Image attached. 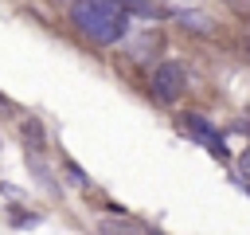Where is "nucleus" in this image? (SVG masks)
<instances>
[{
  "label": "nucleus",
  "instance_id": "obj_1",
  "mask_svg": "<svg viewBox=\"0 0 250 235\" xmlns=\"http://www.w3.org/2000/svg\"><path fill=\"white\" fill-rule=\"evenodd\" d=\"M70 16L94 43H117L125 35V24H129L125 0H74Z\"/></svg>",
  "mask_w": 250,
  "mask_h": 235
},
{
  "label": "nucleus",
  "instance_id": "obj_2",
  "mask_svg": "<svg viewBox=\"0 0 250 235\" xmlns=\"http://www.w3.org/2000/svg\"><path fill=\"white\" fill-rule=\"evenodd\" d=\"M184 86H188V70L184 63H160L152 70V94L160 102H180L184 98Z\"/></svg>",
  "mask_w": 250,
  "mask_h": 235
},
{
  "label": "nucleus",
  "instance_id": "obj_3",
  "mask_svg": "<svg viewBox=\"0 0 250 235\" xmlns=\"http://www.w3.org/2000/svg\"><path fill=\"white\" fill-rule=\"evenodd\" d=\"M184 125L195 133V141H199V145H207L219 161H227V145H223V137L215 133V125H211V121H203L199 114H188V118H184Z\"/></svg>",
  "mask_w": 250,
  "mask_h": 235
},
{
  "label": "nucleus",
  "instance_id": "obj_4",
  "mask_svg": "<svg viewBox=\"0 0 250 235\" xmlns=\"http://www.w3.org/2000/svg\"><path fill=\"white\" fill-rule=\"evenodd\" d=\"M98 227H102V235H141V227L129 223V219H121V215H105Z\"/></svg>",
  "mask_w": 250,
  "mask_h": 235
},
{
  "label": "nucleus",
  "instance_id": "obj_5",
  "mask_svg": "<svg viewBox=\"0 0 250 235\" xmlns=\"http://www.w3.org/2000/svg\"><path fill=\"white\" fill-rule=\"evenodd\" d=\"M125 8H129V12H137V16H145V20L164 16V12H160V4H152V0H125Z\"/></svg>",
  "mask_w": 250,
  "mask_h": 235
},
{
  "label": "nucleus",
  "instance_id": "obj_6",
  "mask_svg": "<svg viewBox=\"0 0 250 235\" xmlns=\"http://www.w3.org/2000/svg\"><path fill=\"white\" fill-rule=\"evenodd\" d=\"M238 172H242V176H246V180H250V149H246V153H242V157H238Z\"/></svg>",
  "mask_w": 250,
  "mask_h": 235
},
{
  "label": "nucleus",
  "instance_id": "obj_7",
  "mask_svg": "<svg viewBox=\"0 0 250 235\" xmlns=\"http://www.w3.org/2000/svg\"><path fill=\"white\" fill-rule=\"evenodd\" d=\"M168 4H180V8H184V4H195V0H168Z\"/></svg>",
  "mask_w": 250,
  "mask_h": 235
},
{
  "label": "nucleus",
  "instance_id": "obj_8",
  "mask_svg": "<svg viewBox=\"0 0 250 235\" xmlns=\"http://www.w3.org/2000/svg\"><path fill=\"white\" fill-rule=\"evenodd\" d=\"M152 235H160V231H152Z\"/></svg>",
  "mask_w": 250,
  "mask_h": 235
}]
</instances>
